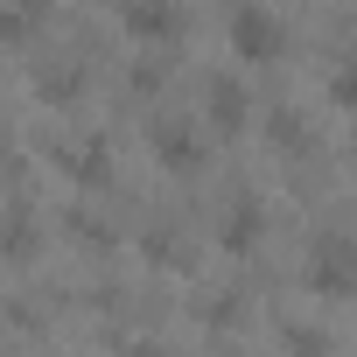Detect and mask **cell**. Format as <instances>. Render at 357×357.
<instances>
[{
	"mask_svg": "<svg viewBox=\"0 0 357 357\" xmlns=\"http://www.w3.org/2000/svg\"><path fill=\"white\" fill-rule=\"evenodd\" d=\"M280 43H287V22L273 8H259V0L231 8V50L238 56H280Z\"/></svg>",
	"mask_w": 357,
	"mask_h": 357,
	"instance_id": "7a4b0ae2",
	"label": "cell"
},
{
	"mask_svg": "<svg viewBox=\"0 0 357 357\" xmlns=\"http://www.w3.org/2000/svg\"><path fill=\"white\" fill-rule=\"evenodd\" d=\"M204 105H218V126H238V119H245V91H238V77H211Z\"/></svg>",
	"mask_w": 357,
	"mask_h": 357,
	"instance_id": "277c9868",
	"label": "cell"
},
{
	"mask_svg": "<svg viewBox=\"0 0 357 357\" xmlns=\"http://www.w3.org/2000/svg\"><path fill=\"white\" fill-rule=\"evenodd\" d=\"M119 22H126L133 36H175V29H183L175 8H119Z\"/></svg>",
	"mask_w": 357,
	"mask_h": 357,
	"instance_id": "3957f363",
	"label": "cell"
},
{
	"mask_svg": "<svg viewBox=\"0 0 357 357\" xmlns=\"http://www.w3.org/2000/svg\"><path fill=\"white\" fill-rule=\"evenodd\" d=\"M329 98H336V105H350V112H357V56H343V63H336V70H329Z\"/></svg>",
	"mask_w": 357,
	"mask_h": 357,
	"instance_id": "5b68a950",
	"label": "cell"
},
{
	"mask_svg": "<svg viewBox=\"0 0 357 357\" xmlns=\"http://www.w3.org/2000/svg\"><path fill=\"white\" fill-rule=\"evenodd\" d=\"M126 357H175V350H147V343H140V350H126Z\"/></svg>",
	"mask_w": 357,
	"mask_h": 357,
	"instance_id": "8992f818",
	"label": "cell"
},
{
	"mask_svg": "<svg viewBox=\"0 0 357 357\" xmlns=\"http://www.w3.org/2000/svg\"><path fill=\"white\" fill-rule=\"evenodd\" d=\"M308 287H322V294H350V287H357V238L322 231L315 252H308Z\"/></svg>",
	"mask_w": 357,
	"mask_h": 357,
	"instance_id": "6da1fadb",
	"label": "cell"
}]
</instances>
